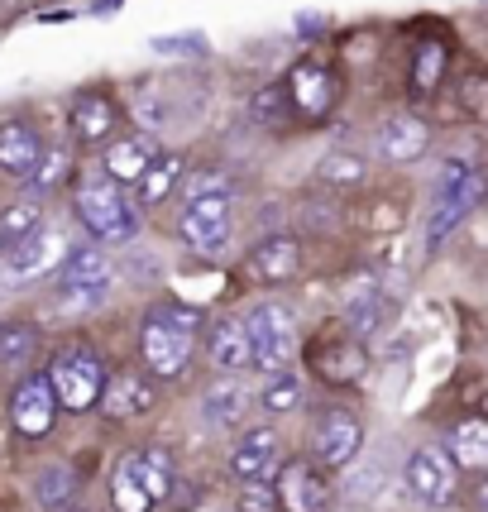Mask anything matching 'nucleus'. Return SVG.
I'll return each instance as SVG.
<instances>
[{
	"instance_id": "f257e3e1",
	"label": "nucleus",
	"mask_w": 488,
	"mask_h": 512,
	"mask_svg": "<svg viewBox=\"0 0 488 512\" xmlns=\"http://www.w3.org/2000/svg\"><path fill=\"white\" fill-rule=\"evenodd\" d=\"M201 331V312L197 307H182V302H163L144 316V331H139V355L144 369L154 379H178L192 359V340Z\"/></svg>"
},
{
	"instance_id": "f03ea898",
	"label": "nucleus",
	"mask_w": 488,
	"mask_h": 512,
	"mask_svg": "<svg viewBox=\"0 0 488 512\" xmlns=\"http://www.w3.org/2000/svg\"><path fill=\"white\" fill-rule=\"evenodd\" d=\"M77 216H82V225H87L96 240H111V245H125V240H134V230H139L134 206L125 201L120 182L106 168L87 173V178L77 182Z\"/></svg>"
},
{
	"instance_id": "7ed1b4c3",
	"label": "nucleus",
	"mask_w": 488,
	"mask_h": 512,
	"mask_svg": "<svg viewBox=\"0 0 488 512\" xmlns=\"http://www.w3.org/2000/svg\"><path fill=\"white\" fill-rule=\"evenodd\" d=\"M48 379H53V393H58V402H63L67 412L101 407V393H106V364H101L96 350H87V345L63 350V355L53 359Z\"/></svg>"
},
{
	"instance_id": "20e7f679",
	"label": "nucleus",
	"mask_w": 488,
	"mask_h": 512,
	"mask_svg": "<svg viewBox=\"0 0 488 512\" xmlns=\"http://www.w3.org/2000/svg\"><path fill=\"white\" fill-rule=\"evenodd\" d=\"M244 326H249V340H254V364H264L268 374H278V369H288L292 359H297V321L283 302H259V307H249L244 316Z\"/></svg>"
},
{
	"instance_id": "39448f33",
	"label": "nucleus",
	"mask_w": 488,
	"mask_h": 512,
	"mask_svg": "<svg viewBox=\"0 0 488 512\" xmlns=\"http://www.w3.org/2000/svg\"><path fill=\"white\" fill-rule=\"evenodd\" d=\"M230 225H235V211H230V197L221 187L187 197V211H182V240H187V249L221 254L225 240H230Z\"/></svg>"
},
{
	"instance_id": "423d86ee",
	"label": "nucleus",
	"mask_w": 488,
	"mask_h": 512,
	"mask_svg": "<svg viewBox=\"0 0 488 512\" xmlns=\"http://www.w3.org/2000/svg\"><path fill=\"white\" fill-rule=\"evenodd\" d=\"M455 455L441 446H422L412 450V460H407V489L417 503L426 508H445L450 498H455Z\"/></svg>"
},
{
	"instance_id": "0eeeda50",
	"label": "nucleus",
	"mask_w": 488,
	"mask_h": 512,
	"mask_svg": "<svg viewBox=\"0 0 488 512\" xmlns=\"http://www.w3.org/2000/svg\"><path fill=\"white\" fill-rule=\"evenodd\" d=\"M63 402L53 393V379L48 374H34V379H24L15 388V398H10V417H15V431H20L24 441H44L48 431H53V412H58Z\"/></svg>"
},
{
	"instance_id": "6e6552de",
	"label": "nucleus",
	"mask_w": 488,
	"mask_h": 512,
	"mask_svg": "<svg viewBox=\"0 0 488 512\" xmlns=\"http://www.w3.org/2000/svg\"><path fill=\"white\" fill-rule=\"evenodd\" d=\"M359 446H364V431H359L350 412H326L316 422V431H311V450H316V460L326 469H345L359 455Z\"/></svg>"
},
{
	"instance_id": "1a4fd4ad",
	"label": "nucleus",
	"mask_w": 488,
	"mask_h": 512,
	"mask_svg": "<svg viewBox=\"0 0 488 512\" xmlns=\"http://www.w3.org/2000/svg\"><path fill=\"white\" fill-rule=\"evenodd\" d=\"M273 469H283V446H278V431H244L240 446L230 450V474L240 479V484H264Z\"/></svg>"
},
{
	"instance_id": "9d476101",
	"label": "nucleus",
	"mask_w": 488,
	"mask_h": 512,
	"mask_svg": "<svg viewBox=\"0 0 488 512\" xmlns=\"http://www.w3.org/2000/svg\"><path fill=\"white\" fill-rule=\"evenodd\" d=\"M278 503L288 512H326L331 508V489H326V479L311 465L292 460V465H283V474H278Z\"/></svg>"
},
{
	"instance_id": "9b49d317",
	"label": "nucleus",
	"mask_w": 488,
	"mask_h": 512,
	"mask_svg": "<svg viewBox=\"0 0 488 512\" xmlns=\"http://www.w3.org/2000/svg\"><path fill=\"white\" fill-rule=\"evenodd\" d=\"M297 268H302V249L288 235H273L264 245H254L244 259V273L254 283H288V278H297Z\"/></svg>"
},
{
	"instance_id": "f8f14e48",
	"label": "nucleus",
	"mask_w": 488,
	"mask_h": 512,
	"mask_svg": "<svg viewBox=\"0 0 488 512\" xmlns=\"http://www.w3.org/2000/svg\"><path fill=\"white\" fill-rule=\"evenodd\" d=\"M39 163H44V144H39V134L29 130L24 120L0 125V173H5V178H34V173H39Z\"/></svg>"
},
{
	"instance_id": "ddd939ff",
	"label": "nucleus",
	"mask_w": 488,
	"mask_h": 512,
	"mask_svg": "<svg viewBox=\"0 0 488 512\" xmlns=\"http://www.w3.org/2000/svg\"><path fill=\"white\" fill-rule=\"evenodd\" d=\"M63 288L72 292V297H87V302H96L101 292L111 288V259L101 254V249H72L63 259Z\"/></svg>"
},
{
	"instance_id": "4468645a",
	"label": "nucleus",
	"mask_w": 488,
	"mask_h": 512,
	"mask_svg": "<svg viewBox=\"0 0 488 512\" xmlns=\"http://www.w3.org/2000/svg\"><path fill=\"white\" fill-rule=\"evenodd\" d=\"M479 197H484V178L474 173V178H465L455 192H445V197H436V211H431V221H426V245L436 249L455 230V225L465 221L469 211L479 206Z\"/></svg>"
},
{
	"instance_id": "2eb2a0df",
	"label": "nucleus",
	"mask_w": 488,
	"mask_h": 512,
	"mask_svg": "<svg viewBox=\"0 0 488 512\" xmlns=\"http://www.w3.org/2000/svg\"><path fill=\"white\" fill-rule=\"evenodd\" d=\"M426 144H431V130L417 115H393L378 130V158H388V163H412L426 154Z\"/></svg>"
},
{
	"instance_id": "dca6fc26",
	"label": "nucleus",
	"mask_w": 488,
	"mask_h": 512,
	"mask_svg": "<svg viewBox=\"0 0 488 512\" xmlns=\"http://www.w3.org/2000/svg\"><path fill=\"white\" fill-rule=\"evenodd\" d=\"M149 407H154V383L144 374H115V379H106V393H101V412L106 417L130 422V417L149 412Z\"/></svg>"
},
{
	"instance_id": "f3484780",
	"label": "nucleus",
	"mask_w": 488,
	"mask_h": 512,
	"mask_svg": "<svg viewBox=\"0 0 488 512\" xmlns=\"http://www.w3.org/2000/svg\"><path fill=\"white\" fill-rule=\"evenodd\" d=\"M63 254V245H58V235H48V230H34V235H24V240H15V245L5 249V273L10 278H34V273H44V268H53V259Z\"/></svg>"
},
{
	"instance_id": "a211bd4d",
	"label": "nucleus",
	"mask_w": 488,
	"mask_h": 512,
	"mask_svg": "<svg viewBox=\"0 0 488 512\" xmlns=\"http://www.w3.org/2000/svg\"><path fill=\"white\" fill-rule=\"evenodd\" d=\"M331 77H326V67H316V63H302V67H292V77H288V101L297 106V111L307 115V120H321V115L331 111Z\"/></svg>"
},
{
	"instance_id": "6ab92c4d",
	"label": "nucleus",
	"mask_w": 488,
	"mask_h": 512,
	"mask_svg": "<svg viewBox=\"0 0 488 512\" xmlns=\"http://www.w3.org/2000/svg\"><path fill=\"white\" fill-rule=\"evenodd\" d=\"M154 158H158L154 139H149V134H130V139H115L111 149H106L101 168H106L115 182H139L144 173H149V163H154Z\"/></svg>"
},
{
	"instance_id": "aec40b11",
	"label": "nucleus",
	"mask_w": 488,
	"mask_h": 512,
	"mask_svg": "<svg viewBox=\"0 0 488 512\" xmlns=\"http://www.w3.org/2000/svg\"><path fill=\"white\" fill-rule=\"evenodd\" d=\"M206 355L216 369H244V364H254V340H249V326L244 321H216L211 326V340H206Z\"/></svg>"
},
{
	"instance_id": "412c9836",
	"label": "nucleus",
	"mask_w": 488,
	"mask_h": 512,
	"mask_svg": "<svg viewBox=\"0 0 488 512\" xmlns=\"http://www.w3.org/2000/svg\"><path fill=\"white\" fill-rule=\"evenodd\" d=\"M111 130H115V101L101 96V91H82L72 101V134L82 144H106Z\"/></svg>"
},
{
	"instance_id": "4be33fe9",
	"label": "nucleus",
	"mask_w": 488,
	"mask_h": 512,
	"mask_svg": "<svg viewBox=\"0 0 488 512\" xmlns=\"http://www.w3.org/2000/svg\"><path fill=\"white\" fill-rule=\"evenodd\" d=\"M201 412H206V422L216 426V431H230V426L244 422V412H249V388L240 379H221L206 388V398H201Z\"/></svg>"
},
{
	"instance_id": "5701e85b",
	"label": "nucleus",
	"mask_w": 488,
	"mask_h": 512,
	"mask_svg": "<svg viewBox=\"0 0 488 512\" xmlns=\"http://www.w3.org/2000/svg\"><path fill=\"white\" fill-rule=\"evenodd\" d=\"M125 465L139 474V484L149 489V498H154V503H163V498L173 493V460H168L163 450H154V446L134 450V455H125Z\"/></svg>"
},
{
	"instance_id": "b1692460",
	"label": "nucleus",
	"mask_w": 488,
	"mask_h": 512,
	"mask_svg": "<svg viewBox=\"0 0 488 512\" xmlns=\"http://www.w3.org/2000/svg\"><path fill=\"white\" fill-rule=\"evenodd\" d=\"M450 455L460 469H488V422L484 417H469L450 431Z\"/></svg>"
},
{
	"instance_id": "393cba45",
	"label": "nucleus",
	"mask_w": 488,
	"mask_h": 512,
	"mask_svg": "<svg viewBox=\"0 0 488 512\" xmlns=\"http://www.w3.org/2000/svg\"><path fill=\"white\" fill-rule=\"evenodd\" d=\"M178 178H182V158L158 154L154 163H149V173L139 178V201H144V206H158V201H168V192L178 187Z\"/></svg>"
},
{
	"instance_id": "a878e982",
	"label": "nucleus",
	"mask_w": 488,
	"mask_h": 512,
	"mask_svg": "<svg viewBox=\"0 0 488 512\" xmlns=\"http://www.w3.org/2000/svg\"><path fill=\"white\" fill-rule=\"evenodd\" d=\"M44 225V206L39 201H10L5 211H0V245H15V240H24V235H34Z\"/></svg>"
},
{
	"instance_id": "bb28decb",
	"label": "nucleus",
	"mask_w": 488,
	"mask_h": 512,
	"mask_svg": "<svg viewBox=\"0 0 488 512\" xmlns=\"http://www.w3.org/2000/svg\"><path fill=\"white\" fill-rule=\"evenodd\" d=\"M111 503H115V512H154L158 503L149 498V489L139 484V474H134L125 460H120V469L111 474Z\"/></svg>"
},
{
	"instance_id": "cd10ccee",
	"label": "nucleus",
	"mask_w": 488,
	"mask_h": 512,
	"mask_svg": "<svg viewBox=\"0 0 488 512\" xmlns=\"http://www.w3.org/2000/svg\"><path fill=\"white\" fill-rule=\"evenodd\" d=\"M316 178L335 182V187H355V182L369 178V163L355 158V154H326L321 158V168H316Z\"/></svg>"
},
{
	"instance_id": "c85d7f7f",
	"label": "nucleus",
	"mask_w": 488,
	"mask_h": 512,
	"mask_svg": "<svg viewBox=\"0 0 488 512\" xmlns=\"http://www.w3.org/2000/svg\"><path fill=\"white\" fill-rule=\"evenodd\" d=\"M297 402H302V379H297L292 369H278V374L264 383V407L268 412H292Z\"/></svg>"
},
{
	"instance_id": "c756f323",
	"label": "nucleus",
	"mask_w": 488,
	"mask_h": 512,
	"mask_svg": "<svg viewBox=\"0 0 488 512\" xmlns=\"http://www.w3.org/2000/svg\"><path fill=\"white\" fill-rule=\"evenodd\" d=\"M34 345H39V331L29 326V321H5L0 326V359H29L34 355Z\"/></svg>"
},
{
	"instance_id": "7c9ffc66",
	"label": "nucleus",
	"mask_w": 488,
	"mask_h": 512,
	"mask_svg": "<svg viewBox=\"0 0 488 512\" xmlns=\"http://www.w3.org/2000/svg\"><path fill=\"white\" fill-rule=\"evenodd\" d=\"M378 312H383L378 292H364V297H355V302H350V321H345V326H350L355 335H369V331H378V321H383Z\"/></svg>"
},
{
	"instance_id": "2f4dec72",
	"label": "nucleus",
	"mask_w": 488,
	"mask_h": 512,
	"mask_svg": "<svg viewBox=\"0 0 488 512\" xmlns=\"http://www.w3.org/2000/svg\"><path fill=\"white\" fill-rule=\"evenodd\" d=\"M67 493H72V474H67L63 465L44 469V479H39V503H44V508H63Z\"/></svg>"
},
{
	"instance_id": "473e14b6",
	"label": "nucleus",
	"mask_w": 488,
	"mask_h": 512,
	"mask_svg": "<svg viewBox=\"0 0 488 512\" xmlns=\"http://www.w3.org/2000/svg\"><path fill=\"white\" fill-rule=\"evenodd\" d=\"M67 178V154L63 149H53V154H44V163H39V173H34V182H39V187H58V182Z\"/></svg>"
},
{
	"instance_id": "72a5a7b5",
	"label": "nucleus",
	"mask_w": 488,
	"mask_h": 512,
	"mask_svg": "<svg viewBox=\"0 0 488 512\" xmlns=\"http://www.w3.org/2000/svg\"><path fill=\"white\" fill-rule=\"evenodd\" d=\"M436 72H441V48L426 44L422 48V63H417V87L431 91V82H436Z\"/></svg>"
},
{
	"instance_id": "f704fd0d",
	"label": "nucleus",
	"mask_w": 488,
	"mask_h": 512,
	"mask_svg": "<svg viewBox=\"0 0 488 512\" xmlns=\"http://www.w3.org/2000/svg\"><path fill=\"white\" fill-rule=\"evenodd\" d=\"M254 115L268 120V125H278V120H283V91H264V96H254Z\"/></svg>"
},
{
	"instance_id": "c9c22d12",
	"label": "nucleus",
	"mask_w": 488,
	"mask_h": 512,
	"mask_svg": "<svg viewBox=\"0 0 488 512\" xmlns=\"http://www.w3.org/2000/svg\"><path fill=\"white\" fill-rule=\"evenodd\" d=\"M244 512H273V493H268L264 484H249V493H244Z\"/></svg>"
},
{
	"instance_id": "e433bc0d",
	"label": "nucleus",
	"mask_w": 488,
	"mask_h": 512,
	"mask_svg": "<svg viewBox=\"0 0 488 512\" xmlns=\"http://www.w3.org/2000/svg\"><path fill=\"white\" fill-rule=\"evenodd\" d=\"M115 5L120 0H96V15H115Z\"/></svg>"
},
{
	"instance_id": "4c0bfd02",
	"label": "nucleus",
	"mask_w": 488,
	"mask_h": 512,
	"mask_svg": "<svg viewBox=\"0 0 488 512\" xmlns=\"http://www.w3.org/2000/svg\"><path fill=\"white\" fill-rule=\"evenodd\" d=\"M479 503H484V512H488V479H484V489H479Z\"/></svg>"
},
{
	"instance_id": "58836bf2",
	"label": "nucleus",
	"mask_w": 488,
	"mask_h": 512,
	"mask_svg": "<svg viewBox=\"0 0 488 512\" xmlns=\"http://www.w3.org/2000/svg\"><path fill=\"white\" fill-rule=\"evenodd\" d=\"M53 512H82V508H72V503H63V508H53Z\"/></svg>"
},
{
	"instance_id": "ea45409f",
	"label": "nucleus",
	"mask_w": 488,
	"mask_h": 512,
	"mask_svg": "<svg viewBox=\"0 0 488 512\" xmlns=\"http://www.w3.org/2000/svg\"><path fill=\"white\" fill-rule=\"evenodd\" d=\"M0 264H5V254H0Z\"/></svg>"
}]
</instances>
